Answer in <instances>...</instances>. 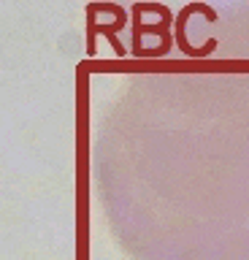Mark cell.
<instances>
[{
  "label": "cell",
  "mask_w": 249,
  "mask_h": 260,
  "mask_svg": "<svg viewBox=\"0 0 249 260\" xmlns=\"http://www.w3.org/2000/svg\"><path fill=\"white\" fill-rule=\"evenodd\" d=\"M195 11H200L208 22H217V11H214V8H208L206 3H190V6H184L182 14L176 16V22H173V27H176V44H179V49H182L184 54H190V57H206V54H211L214 49H217V41L214 38H208L206 46L195 49V46L187 44V36H184V24H187L190 14H195Z\"/></svg>",
  "instance_id": "6da1fadb"
},
{
  "label": "cell",
  "mask_w": 249,
  "mask_h": 260,
  "mask_svg": "<svg viewBox=\"0 0 249 260\" xmlns=\"http://www.w3.org/2000/svg\"><path fill=\"white\" fill-rule=\"evenodd\" d=\"M87 54H95V36L98 32H103V36H109V44L114 46V52L122 57L127 54V49L119 44V38H117V32L127 24V19H119V22H109V24H100V22H95V16L92 14H87Z\"/></svg>",
  "instance_id": "7a4b0ae2"
}]
</instances>
